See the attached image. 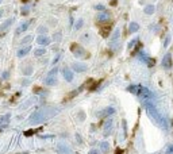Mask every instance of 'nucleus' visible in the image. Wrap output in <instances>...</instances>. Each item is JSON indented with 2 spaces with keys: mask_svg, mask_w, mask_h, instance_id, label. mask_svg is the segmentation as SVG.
I'll list each match as a JSON object with an SVG mask.
<instances>
[{
  "mask_svg": "<svg viewBox=\"0 0 173 154\" xmlns=\"http://www.w3.org/2000/svg\"><path fill=\"white\" fill-rule=\"evenodd\" d=\"M3 14H4V9H3V8H0V18L3 16Z\"/></svg>",
  "mask_w": 173,
  "mask_h": 154,
  "instance_id": "58836bf2",
  "label": "nucleus"
},
{
  "mask_svg": "<svg viewBox=\"0 0 173 154\" xmlns=\"http://www.w3.org/2000/svg\"><path fill=\"white\" fill-rule=\"evenodd\" d=\"M139 30V24H138L137 22H131L129 24V33L130 34H133V33H137V31Z\"/></svg>",
  "mask_w": 173,
  "mask_h": 154,
  "instance_id": "aec40b11",
  "label": "nucleus"
},
{
  "mask_svg": "<svg viewBox=\"0 0 173 154\" xmlns=\"http://www.w3.org/2000/svg\"><path fill=\"white\" fill-rule=\"evenodd\" d=\"M23 1H27V0H23Z\"/></svg>",
  "mask_w": 173,
  "mask_h": 154,
  "instance_id": "a19ab883",
  "label": "nucleus"
},
{
  "mask_svg": "<svg viewBox=\"0 0 173 154\" xmlns=\"http://www.w3.org/2000/svg\"><path fill=\"white\" fill-rule=\"evenodd\" d=\"M46 31H47V28H46L45 26H39V27H38V33H39V34H45Z\"/></svg>",
  "mask_w": 173,
  "mask_h": 154,
  "instance_id": "2f4dec72",
  "label": "nucleus"
},
{
  "mask_svg": "<svg viewBox=\"0 0 173 154\" xmlns=\"http://www.w3.org/2000/svg\"><path fill=\"white\" fill-rule=\"evenodd\" d=\"M114 112H115V108H114V107H107V108H104L103 111L98 112L96 115H98L99 118H106V116H111Z\"/></svg>",
  "mask_w": 173,
  "mask_h": 154,
  "instance_id": "1a4fd4ad",
  "label": "nucleus"
},
{
  "mask_svg": "<svg viewBox=\"0 0 173 154\" xmlns=\"http://www.w3.org/2000/svg\"><path fill=\"white\" fill-rule=\"evenodd\" d=\"M154 11H155V7L153 4H149V5H146V7L143 8V12L146 14V15H153Z\"/></svg>",
  "mask_w": 173,
  "mask_h": 154,
  "instance_id": "412c9836",
  "label": "nucleus"
},
{
  "mask_svg": "<svg viewBox=\"0 0 173 154\" xmlns=\"http://www.w3.org/2000/svg\"><path fill=\"white\" fill-rule=\"evenodd\" d=\"M43 54H46V50H45L43 47H38L34 50V56H35V57H41V56H43Z\"/></svg>",
  "mask_w": 173,
  "mask_h": 154,
  "instance_id": "393cba45",
  "label": "nucleus"
},
{
  "mask_svg": "<svg viewBox=\"0 0 173 154\" xmlns=\"http://www.w3.org/2000/svg\"><path fill=\"white\" fill-rule=\"evenodd\" d=\"M31 41H33V37H31V35H27V37H24V38L20 41V43H22V45H27V43H30Z\"/></svg>",
  "mask_w": 173,
  "mask_h": 154,
  "instance_id": "a878e982",
  "label": "nucleus"
},
{
  "mask_svg": "<svg viewBox=\"0 0 173 154\" xmlns=\"http://www.w3.org/2000/svg\"><path fill=\"white\" fill-rule=\"evenodd\" d=\"M30 24H31V20H27V22H23L20 26L16 28V34H22V33H24V31L30 27Z\"/></svg>",
  "mask_w": 173,
  "mask_h": 154,
  "instance_id": "f3484780",
  "label": "nucleus"
},
{
  "mask_svg": "<svg viewBox=\"0 0 173 154\" xmlns=\"http://www.w3.org/2000/svg\"><path fill=\"white\" fill-rule=\"evenodd\" d=\"M14 23V18H9V19H7L1 26H0V37L3 35L4 33H7V30H8L9 27H11V24Z\"/></svg>",
  "mask_w": 173,
  "mask_h": 154,
  "instance_id": "9d476101",
  "label": "nucleus"
},
{
  "mask_svg": "<svg viewBox=\"0 0 173 154\" xmlns=\"http://www.w3.org/2000/svg\"><path fill=\"white\" fill-rule=\"evenodd\" d=\"M28 12H30V7H28V5H24V7H22V15H27Z\"/></svg>",
  "mask_w": 173,
  "mask_h": 154,
  "instance_id": "c85d7f7f",
  "label": "nucleus"
},
{
  "mask_svg": "<svg viewBox=\"0 0 173 154\" xmlns=\"http://www.w3.org/2000/svg\"><path fill=\"white\" fill-rule=\"evenodd\" d=\"M53 39L54 41H61V33H57V34H54V37H53Z\"/></svg>",
  "mask_w": 173,
  "mask_h": 154,
  "instance_id": "72a5a7b5",
  "label": "nucleus"
},
{
  "mask_svg": "<svg viewBox=\"0 0 173 154\" xmlns=\"http://www.w3.org/2000/svg\"><path fill=\"white\" fill-rule=\"evenodd\" d=\"M165 154H173V143L166 146V150H165Z\"/></svg>",
  "mask_w": 173,
  "mask_h": 154,
  "instance_id": "cd10ccee",
  "label": "nucleus"
},
{
  "mask_svg": "<svg viewBox=\"0 0 173 154\" xmlns=\"http://www.w3.org/2000/svg\"><path fill=\"white\" fill-rule=\"evenodd\" d=\"M60 112L58 108H54V107H43V108H39L35 112H33L31 116L28 118V123L30 124H41L46 122L47 119L53 118L54 115H57Z\"/></svg>",
  "mask_w": 173,
  "mask_h": 154,
  "instance_id": "f03ea898",
  "label": "nucleus"
},
{
  "mask_svg": "<svg viewBox=\"0 0 173 154\" xmlns=\"http://www.w3.org/2000/svg\"><path fill=\"white\" fill-rule=\"evenodd\" d=\"M1 1H3V0H0V3H1Z\"/></svg>",
  "mask_w": 173,
  "mask_h": 154,
  "instance_id": "ea45409f",
  "label": "nucleus"
},
{
  "mask_svg": "<svg viewBox=\"0 0 173 154\" xmlns=\"http://www.w3.org/2000/svg\"><path fill=\"white\" fill-rule=\"evenodd\" d=\"M62 75H64L65 81H68V83H71L72 80H73V72H72L69 68H64V69H62Z\"/></svg>",
  "mask_w": 173,
  "mask_h": 154,
  "instance_id": "4468645a",
  "label": "nucleus"
},
{
  "mask_svg": "<svg viewBox=\"0 0 173 154\" xmlns=\"http://www.w3.org/2000/svg\"><path fill=\"white\" fill-rule=\"evenodd\" d=\"M1 77H3V79H8V77H9V73H8V72H4V73L1 75Z\"/></svg>",
  "mask_w": 173,
  "mask_h": 154,
  "instance_id": "4c0bfd02",
  "label": "nucleus"
},
{
  "mask_svg": "<svg viewBox=\"0 0 173 154\" xmlns=\"http://www.w3.org/2000/svg\"><path fill=\"white\" fill-rule=\"evenodd\" d=\"M35 131H37V130H30V131H26V132H24V135H26V136H30V135H33V134H34Z\"/></svg>",
  "mask_w": 173,
  "mask_h": 154,
  "instance_id": "f704fd0d",
  "label": "nucleus"
},
{
  "mask_svg": "<svg viewBox=\"0 0 173 154\" xmlns=\"http://www.w3.org/2000/svg\"><path fill=\"white\" fill-rule=\"evenodd\" d=\"M169 43H170V35H168L166 38H165V41H164V47H168Z\"/></svg>",
  "mask_w": 173,
  "mask_h": 154,
  "instance_id": "473e14b6",
  "label": "nucleus"
},
{
  "mask_svg": "<svg viewBox=\"0 0 173 154\" xmlns=\"http://www.w3.org/2000/svg\"><path fill=\"white\" fill-rule=\"evenodd\" d=\"M126 91L130 93H133V95H135V96H138L141 99V101L146 100V99H154V95H153L146 87L139 85V84H137V85H135V84H134V85H129V87L126 88Z\"/></svg>",
  "mask_w": 173,
  "mask_h": 154,
  "instance_id": "7ed1b4c3",
  "label": "nucleus"
},
{
  "mask_svg": "<svg viewBox=\"0 0 173 154\" xmlns=\"http://www.w3.org/2000/svg\"><path fill=\"white\" fill-rule=\"evenodd\" d=\"M71 52L73 53L76 58H87L88 57V53L81 45L79 43H72L71 45Z\"/></svg>",
  "mask_w": 173,
  "mask_h": 154,
  "instance_id": "20e7f679",
  "label": "nucleus"
},
{
  "mask_svg": "<svg viewBox=\"0 0 173 154\" xmlns=\"http://www.w3.org/2000/svg\"><path fill=\"white\" fill-rule=\"evenodd\" d=\"M161 65L164 69H170L172 68V54L170 53H166L162 58V62H161Z\"/></svg>",
  "mask_w": 173,
  "mask_h": 154,
  "instance_id": "0eeeda50",
  "label": "nucleus"
},
{
  "mask_svg": "<svg viewBox=\"0 0 173 154\" xmlns=\"http://www.w3.org/2000/svg\"><path fill=\"white\" fill-rule=\"evenodd\" d=\"M112 124H114V120L112 119H108L106 122V124H104V131H103V134H104V136L110 135L112 131Z\"/></svg>",
  "mask_w": 173,
  "mask_h": 154,
  "instance_id": "ddd939ff",
  "label": "nucleus"
},
{
  "mask_svg": "<svg viewBox=\"0 0 173 154\" xmlns=\"http://www.w3.org/2000/svg\"><path fill=\"white\" fill-rule=\"evenodd\" d=\"M138 41H139V39H138V38H134V39H131V41H130L129 46H127V47H129V50H131V49H133L134 46H135V45L138 43Z\"/></svg>",
  "mask_w": 173,
  "mask_h": 154,
  "instance_id": "bb28decb",
  "label": "nucleus"
},
{
  "mask_svg": "<svg viewBox=\"0 0 173 154\" xmlns=\"http://www.w3.org/2000/svg\"><path fill=\"white\" fill-rule=\"evenodd\" d=\"M22 73L24 76H31V73H33V65H30V64H28V65H24L22 68Z\"/></svg>",
  "mask_w": 173,
  "mask_h": 154,
  "instance_id": "6ab92c4d",
  "label": "nucleus"
},
{
  "mask_svg": "<svg viewBox=\"0 0 173 154\" xmlns=\"http://www.w3.org/2000/svg\"><path fill=\"white\" fill-rule=\"evenodd\" d=\"M50 42H52L50 38L47 35H45V34H41V35H38V38H37V43L41 45V46H47Z\"/></svg>",
  "mask_w": 173,
  "mask_h": 154,
  "instance_id": "9b49d317",
  "label": "nucleus"
},
{
  "mask_svg": "<svg viewBox=\"0 0 173 154\" xmlns=\"http://www.w3.org/2000/svg\"><path fill=\"white\" fill-rule=\"evenodd\" d=\"M89 154H100V153H99V150L92 149V150H89Z\"/></svg>",
  "mask_w": 173,
  "mask_h": 154,
  "instance_id": "e433bc0d",
  "label": "nucleus"
},
{
  "mask_svg": "<svg viewBox=\"0 0 173 154\" xmlns=\"http://www.w3.org/2000/svg\"><path fill=\"white\" fill-rule=\"evenodd\" d=\"M57 150H58V153L60 154H69L71 153V150L68 149V146H64V145H60Z\"/></svg>",
  "mask_w": 173,
  "mask_h": 154,
  "instance_id": "4be33fe9",
  "label": "nucleus"
},
{
  "mask_svg": "<svg viewBox=\"0 0 173 154\" xmlns=\"http://www.w3.org/2000/svg\"><path fill=\"white\" fill-rule=\"evenodd\" d=\"M45 84L46 85H49V87H53L57 84V76H50L47 75V77L45 79Z\"/></svg>",
  "mask_w": 173,
  "mask_h": 154,
  "instance_id": "dca6fc26",
  "label": "nucleus"
},
{
  "mask_svg": "<svg viewBox=\"0 0 173 154\" xmlns=\"http://www.w3.org/2000/svg\"><path fill=\"white\" fill-rule=\"evenodd\" d=\"M138 58L141 60V62H145L147 66H153V65H154V60L150 58L146 53H145V52H142V50L138 53Z\"/></svg>",
  "mask_w": 173,
  "mask_h": 154,
  "instance_id": "39448f33",
  "label": "nucleus"
},
{
  "mask_svg": "<svg viewBox=\"0 0 173 154\" xmlns=\"http://www.w3.org/2000/svg\"><path fill=\"white\" fill-rule=\"evenodd\" d=\"M30 50H31L30 45H27V46H24V47L19 49L18 52H16V57H18V58H23L24 56H27V54L30 53Z\"/></svg>",
  "mask_w": 173,
  "mask_h": 154,
  "instance_id": "f8f14e48",
  "label": "nucleus"
},
{
  "mask_svg": "<svg viewBox=\"0 0 173 154\" xmlns=\"http://www.w3.org/2000/svg\"><path fill=\"white\" fill-rule=\"evenodd\" d=\"M9 119H11V115L9 114H5V115H3V116H0V127H3L4 124L7 126L9 122Z\"/></svg>",
  "mask_w": 173,
  "mask_h": 154,
  "instance_id": "a211bd4d",
  "label": "nucleus"
},
{
  "mask_svg": "<svg viewBox=\"0 0 173 154\" xmlns=\"http://www.w3.org/2000/svg\"><path fill=\"white\" fill-rule=\"evenodd\" d=\"M111 19V14L108 12V11H100V14H98V16H96V22L98 23H106L108 22Z\"/></svg>",
  "mask_w": 173,
  "mask_h": 154,
  "instance_id": "423d86ee",
  "label": "nucleus"
},
{
  "mask_svg": "<svg viewBox=\"0 0 173 154\" xmlns=\"http://www.w3.org/2000/svg\"><path fill=\"white\" fill-rule=\"evenodd\" d=\"M57 72H58V68H57V66H54L53 69L49 72V75L50 76H57Z\"/></svg>",
  "mask_w": 173,
  "mask_h": 154,
  "instance_id": "c756f323",
  "label": "nucleus"
},
{
  "mask_svg": "<svg viewBox=\"0 0 173 154\" xmlns=\"http://www.w3.org/2000/svg\"><path fill=\"white\" fill-rule=\"evenodd\" d=\"M60 57H61V54H57V56H56V58L53 60V62H52V64H53V65H56V64H57V61L60 60Z\"/></svg>",
  "mask_w": 173,
  "mask_h": 154,
  "instance_id": "c9c22d12",
  "label": "nucleus"
},
{
  "mask_svg": "<svg viewBox=\"0 0 173 154\" xmlns=\"http://www.w3.org/2000/svg\"><path fill=\"white\" fill-rule=\"evenodd\" d=\"M84 26V19H77V22L75 23V28L76 31H79V30H81V27Z\"/></svg>",
  "mask_w": 173,
  "mask_h": 154,
  "instance_id": "5701e85b",
  "label": "nucleus"
},
{
  "mask_svg": "<svg viewBox=\"0 0 173 154\" xmlns=\"http://www.w3.org/2000/svg\"><path fill=\"white\" fill-rule=\"evenodd\" d=\"M72 69L76 72V73H83L88 69V66L85 65V64H80V62H75V64H72Z\"/></svg>",
  "mask_w": 173,
  "mask_h": 154,
  "instance_id": "6e6552de",
  "label": "nucleus"
},
{
  "mask_svg": "<svg viewBox=\"0 0 173 154\" xmlns=\"http://www.w3.org/2000/svg\"><path fill=\"white\" fill-rule=\"evenodd\" d=\"M142 104L145 106V110L147 112V116L150 118V120L155 126H158L162 130H168V123H166V120H165L164 116H161V114L157 111L155 108V104L153 103V99H146V100H142Z\"/></svg>",
  "mask_w": 173,
  "mask_h": 154,
  "instance_id": "f257e3e1",
  "label": "nucleus"
},
{
  "mask_svg": "<svg viewBox=\"0 0 173 154\" xmlns=\"http://www.w3.org/2000/svg\"><path fill=\"white\" fill-rule=\"evenodd\" d=\"M119 37H120V30H119V28H115L114 34L111 35V39H110V45H111V46H114V45H115L116 42H118Z\"/></svg>",
  "mask_w": 173,
  "mask_h": 154,
  "instance_id": "2eb2a0df",
  "label": "nucleus"
},
{
  "mask_svg": "<svg viewBox=\"0 0 173 154\" xmlns=\"http://www.w3.org/2000/svg\"><path fill=\"white\" fill-rule=\"evenodd\" d=\"M100 149H102L103 153H108V149H110V143H108L107 141L102 142V143H100Z\"/></svg>",
  "mask_w": 173,
  "mask_h": 154,
  "instance_id": "b1692460",
  "label": "nucleus"
},
{
  "mask_svg": "<svg viewBox=\"0 0 173 154\" xmlns=\"http://www.w3.org/2000/svg\"><path fill=\"white\" fill-rule=\"evenodd\" d=\"M95 9H96V11H104L106 7H104L103 4H96V5H95Z\"/></svg>",
  "mask_w": 173,
  "mask_h": 154,
  "instance_id": "7c9ffc66",
  "label": "nucleus"
}]
</instances>
